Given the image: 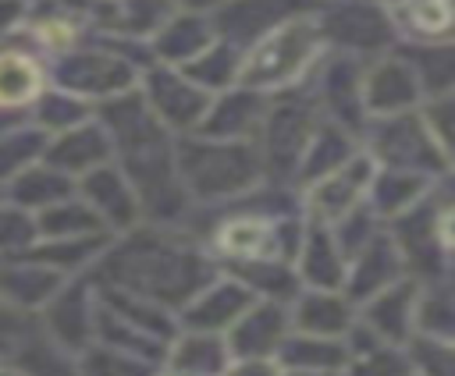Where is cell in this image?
<instances>
[{
	"mask_svg": "<svg viewBox=\"0 0 455 376\" xmlns=\"http://www.w3.org/2000/svg\"><path fill=\"white\" fill-rule=\"evenodd\" d=\"M96 266L110 287L149 298L174 312L213 280V262L192 238L149 220L117 234Z\"/></svg>",
	"mask_w": 455,
	"mask_h": 376,
	"instance_id": "cell-1",
	"label": "cell"
},
{
	"mask_svg": "<svg viewBox=\"0 0 455 376\" xmlns=\"http://www.w3.org/2000/svg\"><path fill=\"white\" fill-rule=\"evenodd\" d=\"M178 174L192 202L245 199L263 181V156L249 138H206L178 135Z\"/></svg>",
	"mask_w": 455,
	"mask_h": 376,
	"instance_id": "cell-2",
	"label": "cell"
},
{
	"mask_svg": "<svg viewBox=\"0 0 455 376\" xmlns=\"http://www.w3.org/2000/svg\"><path fill=\"white\" fill-rule=\"evenodd\" d=\"M323 50H327V39L320 28V11L299 14V18L270 28L263 39H256L242 53L238 85L263 92V96L295 89L299 82L309 78V71L316 67Z\"/></svg>",
	"mask_w": 455,
	"mask_h": 376,
	"instance_id": "cell-3",
	"label": "cell"
},
{
	"mask_svg": "<svg viewBox=\"0 0 455 376\" xmlns=\"http://www.w3.org/2000/svg\"><path fill=\"white\" fill-rule=\"evenodd\" d=\"M146 64L128 60V53L114 50V46H71L64 53L53 57V82L57 89L89 99L92 106L135 92L139 89V74Z\"/></svg>",
	"mask_w": 455,
	"mask_h": 376,
	"instance_id": "cell-4",
	"label": "cell"
},
{
	"mask_svg": "<svg viewBox=\"0 0 455 376\" xmlns=\"http://www.w3.org/2000/svg\"><path fill=\"white\" fill-rule=\"evenodd\" d=\"M288 96L267 103L263 124L256 131V149L263 156V170L274 177H291L299 174L302 153L320 128L316 121V96H295V89H284Z\"/></svg>",
	"mask_w": 455,
	"mask_h": 376,
	"instance_id": "cell-5",
	"label": "cell"
},
{
	"mask_svg": "<svg viewBox=\"0 0 455 376\" xmlns=\"http://www.w3.org/2000/svg\"><path fill=\"white\" fill-rule=\"evenodd\" d=\"M139 96L142 103L153 110V117L174 131V135H192L199 128V121L210 110V92L203 85H196L181 67L149 60L139 74Z\"/></svg>",
	"mask_w": 455,
	"mask_h": 376,
	"instance_id": "cell-6",
	"label": "cell"
},
{
	"mask_svg": "<svg viewBox=\"0 0 455 376\" xmlns=\"http://www.w3.org/2000/svg\"><path fill=\"white\" fill-rule=\"evenodd\" d=\"M370 156L391 170H409V174H430V170H444L448 156L434 135V128L427 124V117H412L409 114H395V117H377L373 131H370Z\"/></svg>",
	"mask_w": 455,
	"mask_h": 376,
	"instance_id": "cell-7",
	"label": "cell"
},
{
	"mask_svg": "<svg viewBox=\"0 0 455 376\" xmlns=\"http://www.w3.org/2000/svg\"><path fill=\"white\" fill-rule=\"evenodd\" d=\"M323 0H224V7L210 18L217 39L249 50L256 39H263L270 28L299 18V14H316Z\"/></svg>",
	"mask_w": 455,
	"mask_h": 376,
	"instance_id": "cell-8",
	"label": "cell"
},
{
	"mask_svg": "<svg viewBox=\"0 0 455 376\" xmlns=\"http://www.w3.org/2000/svg\"><path fill=\"white\" fill-rule=\"evenodd\" d=\"M320 28L338 53H377L391 39V21L373 0H338L320 7Z\"/></svg>",
	"mask_w": 455,
	"mask_h": 376,
	"instance_id": "cell-9",
	"label": "cell"
},
{
	"mask_svg": "<svg viewBox=\"0 0 455 376\" xmlns=\"http://www.w3.org/2000/svg\"><path fill=\"white\" fill-rule=\"evenodd\" d=\"M373 174H377V160L370 153H355L352 160H345L338 170L323 174L320 181L309 184L306 192V202H309V220H320V223H338L345 220L352 209L363 206V199L370 195V184H373Z\"/></svg>",
	"mask_w": 455,
	"mask_h": 376,
	"instance_id": "cell-10",
	"label": "cell"
},
{
	"mask_svg": "<svg viewBox=\"0 0 455 376\" xmlns=\"http://www.w3.org/2000/svg\"><path fill=\"white\" fill-rule=\"evenodd\" d=\"M75 192L110 234H124V231H132V227H139L146 220L132 181L121 174V167L114 160L96 167V170H89V174H82Z\"/></svg>",
	"mask_w": 455,
	"mask_h": 376,
	"instance_id": "cell-11",
	"label": "cell"
},
{
	"mask_svg": "<svg viewBox=\"0 0 455 376\" xmlns=\"http://www.w3.org/2000/svg\"><path fill=\"white\" fill-rule=\"evenodd\" d=\"M256 302V294L238 277H213L196 298H188L178 309L181 330H206V333H228Z\"/></svg>",
	"mask_w": 455,
	"mask_h": 376,
	"instance_id": "cell-12",
	"label": "cell"
},
{
	"mask_svg": "<svg viewBox=\"0 0 455 376\" xmlns=\"http://www.w3.org/2000/svg\"><path fill=\"white\" fill-rule=\"evenodd\" d=\"M423 96L419 71L409 57H380L363 74V110L370 117H395L409 114Z\"/></svg>",
	"mask_w": 455,
	"mask_h": 376,
	"instance_id": "cell-13",
	"label": "cell"
},
{
	"mask_svg": "<svg viewBox=\"0 0 455 376\" xmlns=\"http://www.w3.org/2000/svg\"><path fill=\"white\" fill-rule=\"evenodd\" d=\"M291 333V312L288 302L256 298L249 312L224 333L231 358H277L284 337Z\"/></svg>",
	"mask_w": 455,
	"mask_h": 376,
	"instance_id": "cell-14",
	"label": "cell"
},
{
	"mask_svg": "<svg viewBox=\"0 0 455 376\" xmlns=\"http://www.w3.org/2000/svg\"><path fill=\"white\" fill-rule=\"evenodd\" d=\"M43 160L53 170L68 174L71 181H78L82 174H89V170H96V167L114 160V142H110V131L103 128V121L89 117L85 124H75V128H68L60 135H50Z\"/></svg>",
	"mask_w": 455,
	"mask_h": 376,
	"instance_id": "cell-15",
	"label": "cell"
},
{
	"mask_svg": "<svg viewBox=\"0 0 455 376\" xmlns=\"http://www.w3.org/2000/svg\"><path fill=\"white\" fill-rule=\"evenodd\" d=\"M267 96L263 92H252V89H242V85H231L224 92H217L210 99V110L206 117L199 121V128L192 135H206V138H249L256 142V131L263 124V114H267Z\"/></svg>",
	"mask_w": 455,
	"mask_h": 376,
	"instance_id": "cell-16",
	"label": "cell"
},
{
	"mask_svg": "<svg viewBox=\"0 0 455 376\" xmlns=\"http://www.w3.org/2000/svg\"><path fill=\"white\" fill-rule=\"evenodd\" d=\"M92 312H96V298L89 294V280L68 277L64 287L43 305V323L57 337V344L78 355L85 344H92Z\"/></svg>",
	"mask_w": 455,
	"mask_h": 376,
	"instance_id": "cell-17",
	"label": "cell"
},
{
	"mask_svg": "<svg viewBox=\"0 0 455 376\" xmlns=\"http://www.w3.org/2000/svg\"><path fill=\"white\" fill-rule=\"evenodd\" d=\"M402 252L395 245L391 234H373L352 259H348V277H345V294L359 305L370 302L373 294H380L384 287H391L395 280H402Z\"/></svg>",
	"mask_w": 455,
	"mask_h": 376,
	"instance_id": "cell-18",
	"label": "cell"
},
{
	"mask_svg": "<svg viewBox=\"0 0 455 376\" xmlns=\"http://www.w3.org/2000/svg\"><path fill=\"white\" fill-rule=\"evenodd\" d=\"M295 270H299V280L306 287H316V291H341L345 287L348 259H345V252H341L331 223L309 220V227L302 231Z\"/></svg>",
	"mask_w": 455,
	"mask_h": 376,
	"instance_id": "cell-19",
	"label": "cell"
},
{
	"mask_svg": "<svg viewBox=\"0 0 455 376\" xmlns=\"http://www.w3.org/2000/svg\"><path fill=\"white\" fill-rule=\"evenodd\" d=\"M416 312H419V287L412 280H395L370 302H363V323L384 341V344H409L416 333Z\"/></svg>",
	"mask_w": 455,
	"mask_h": 376,
	"instance_id": "cell-20",
	"label": "cell"
},
{
	"mask_svg": "<svg viewBox=\"0 0 455 376\" xmlns=\"http://www.w3.org/2000/svg\"><path fill=\"white\" fill-rule=\"evenodd\" d=\"M288 312H291V330L316 337H345L359 319L355 302L345 291H316V287L295 294L288 302Z\"/></svg>",
	"mask_w": 455,
	"mask_h": 376,
	"instance_id": "cell-21",
	"label": "cell"
},
{
	"mask_svg": "<svg viewBox=\"0 0 455 376\" xmlns=\"http://www.w3.org/2000/svg\"><path fill=\"white\" fill-rule=\"evenodd\" d=\"M64 273L32 262L25 255L18 259H0V302L28 312H43V305L64 287Z\"/></svg>",
	"mask_w": 455,
	"mask_h": 376,
	"instance_id": "cell-22",
	"label": "cell"
},
{
	"mask_svg": "<svg viewBox=\"0 0 455 376\" xmlns=\"http://www.w3.org/2000/svg\"><path fill=\"white\" fill-rule=\"evenodd\" d=\"M213 39H217V32H213V21H210L206 14L174 11V14L167 18V25L149 39V53H153V60H160V64L185 67V64H192Z\"/></svg>",
	"mask_w": 455,
	"mask_h": 376,
	"instance_id": "cell-23",
	"label": "cell"
},
{
	"mask_svg": "<svg viewBox=\"0 0 455 376\" xmlns=\"http://www.w3.org/2000/svg\"><path fill=\"white\" fill-rule=\"evenodd\" d=\"M167 365L178 376H224L231 365L228 337L206 330H178L167 348Z\"/></svg>",
	"mask_w": 455,
	"mask_h": 376,
	"instance_id": "cell-24",
	"label": "cell"
},
{
	"mask_svg": "<svg viewBox=\"0 0 455 376\" xmlns=\"http://www.w3.org/2000/svg\"><path fill=\"white\" fill-rule=\"evenodd\" d=\"M78 188V181H71L68 174L53 170L46 160H36L32 167H25L18 177L7 181V202L28 209V213H43L64 199H71Z\"/></svg>",
	"mask_w": 455,
	"mask_h": 376,
	"instance_id": "cell-25",
	"label": "cell"
},
{
	"mask_svg": "<svg viewBox=\"0 0 455 376\" xmlns=\"http://www.w3.org/2000/svg\"><path fill=\"white\" fill-rule=\"evenodd\" d=\"M43 96V64L25 50L0 46V110L28 114Z\"/></svg>",
	"mask_w": 455,
	"mask_h": 376,
	"instance_id": "cell-26",
	"label": "cell"
},
{
	"mask_svg": "<svg viewBox=\"0 0 455 376\" xmlns=\"http://www.w3.org/2000/svg\"><path fill=\"white\" fill-rule=\"evenodd\" d=\"M281 369H320V372H345L348 365V348L345 337H316V333H299L291 330L277 351Z\"/></svg>",
	"mask_w": 455,
	"mask_h": 376,
	"instance_id": "cell-27",
	"label": "cell"
},
{
	"mask_svg": "<svg viewBox=\"0 0 455 376\" xmlns=\"http://www.w3.org/2000/svg\"><path fill=\"white\" fill-rule=\"evenodd\" d=\"M359 149H355V138H352V131L348 128H341V124H320L316 131H313V138H309V145H306V153H302V163H299V181H306V184H313V181H320L323 174H331V170H338L345 160H352Z\"/></svg>",
	"mask_w": 455,
	"mask_h": 376,
	"instance_id": "cell-28",
	"label": "cell"
},
{
	"mask_svg": "<svg viewBox=\"0 0 455 376\" xmlns=\"http://www.w3.org/2000/svg\"><path fill=\"white\" fill-rule=\"evenodd\" d=\"M423 195H427L423 174L384 167L380 174H373V184H370V195L366 199L373 202V213H380L387 220H398L402 213H409L412 206H419Z\"/></svg>",
	"mask_w": 455,
	"mask_h": 376,
	"instance_id": "cell-29",
	"label": "cell"
},
{
	"mask_svg": "<svg viewBox=\"0 0 455 376\" xmlns=\"http://www.w3.org/2000/svg\"><path fill=\"white\" fill-rule=\"evenodd\" d=\"M242 53H245V50H238V46H231V43H224V39H213V43H210L192 64H185L181 71H185L196 85H203L210 96H217V92L231 89V85H238Z\"/></svg>",
	"mask_w": 455,
	"mask_h": 376,
	"instance_id": "cell-30",
	"label": "cell"
},
{
	"mask_svg": "<svg viewBox=\"0 0 455 376\" xmlns=\"http://www.w3.org/2000/svg\"><path fill=\"white\" fill-rule=\"evenodd\" d=\"M89 117H96V106H92L89 99H82V96L64 92V89L43 92V96L32 103V110H28V121H32L39 131H46V135H60V131H68V128H75V124H85Z\"/></svg>",
	"mask_w": 455,
	"mask_h": 376,
	"instance_id": "cell-31",
	"label": "cell"
},
{
	"mask_svg": "<svg viewBox=\"0 0 455 376\" xmlns=\"http://www.w3.org/2000/svg\"><path fill=\"white\" fill-rule=\"evenodd\" d=\"M36 223H39V238H82V234H110L96 213L78 199V192L43 213H36Z\"/></svg>",
	"mask_w": 455,
	"mask_h": 376,
	"instance_id": "cell-32",
	"label": "cell"
},
{
	"mask_svg": "<svg viewBox=\"0 0 455 376\" xmlns=\"http://www.w3.org/2000/svg\"><path fill=\"white\" fill-rule=\"evenodd\" d=\"M50 135L39 131L32 121L0 131V181L7 184L11 177H18L25 167H32L36 160H43Z\"/></svg>",
	"mask_w": 455,
	"mask_h": 376,
	"instance_id": "cell-33",
	"label": "cell"
},
{
	"mask_svg": "<svg viewBox=\"0 0 455 376\" xmlns=\"http://www.w3.org/2000/svg\"><path fill=\"white\" fill-rule=\"evenodd\" d=\"M395 25H405L416 39H441L455 28L451 0H395Z\"/></svg>",
	"mask_w": 455,
	"mask_h": 376,
	"instance_id": "cell-34",
	"label": "cell"
},
{
	"mask_svg": "<svg viewBox=\"0 0 455 376\" xmlns=\"http://www.w3.org/2000/svg\"><path fill=\"white\" fill-rule=\"evenodd\" d=\"M75 372L78 376H153V362H142L128 351L92 341L75 355Z\"/></svg>",
	"mask_w": 455,
	"mask_h": 376,
	"instance_id": "cell-35",
	"label": "cell"
},
{
	"mask_svg": "<svg viewBox=\"0 0 455 376\" xmlns=\"http://www.w3.org/2000/svg\"><path fill=\"white\" fill-rule=\"evenodd\" d=\"M405 348L412 376H455V341L416 330Z\"/></svg>",
	"mask_w": 455,
	"mask_h": 376,
	"instance_id": "cell-36",
	"label": "cell"
},
{
	"mask_svg": "<svg viewBox=\"0 0 455 376\" xmlns=\"http://www.w3.org/2000/svg\"><path fill=\"white\" fill-rule=\"evenodd\" d=\"M36 241H39L36 213H28V209H21L14 202H4L0 206V259H18Z\"/></svg>",
	"mask_w": 455,
	"mask_h": 376,
	"instance_id": "cell-37",
	"label": "cell"
},
{
	"mask_svg": "<svg viewBox=\"0 0 455 376\" xmlns=\"http://www.w3.org/2000/svg\"><path fill=\"white\" fill-rule=\"evenodd\" d=\"M412 67L419 71V82H423V92H455V43H437V46H427L419 50L416 57H409Z\"/></svg>",
	"mask_w": 455,
	"mask_h": 376,
	"instance_id": "cell-38",
	"label": "cell"
},
{
	"mask_svg": "<svg viewBox=\"0 0 455 376\" xmlns=\"http://www.w3.org/2000/svg\"><path fill=\"white\" fill-rule=\"evenodd\" d=\"M345 376H412V365L409 355H402L395 344H377L363 355H352Z\"/></svg>",
	"mask_w": 455,
	"mask_h": 376,
	"instance_id": "cell-39",
	"label": "cell"
},
{
	"mask_svg": "<svg viewBox=\"0 0 455 376\" xmlns=\"http://www.w3.org/2000/svg\"><path fill=\"white\" fill-rule=\"evenodd\" d=\"M427 124L434 128V135H437V142H441L444 156H448V160H455V92L441 96V99L430 106Z\"/></svg>",
	"mask_w": 455,
	"mask_h": 376,
	"instance_id": "cell-40",
	"label": "cell"
},
{
	"mask_svg": "<svg viewBox=\"0 0 455 376\" xmlns=\"http://www.w3.org/2000/svg\"><path fill=\"white\" fill-rule=\"evenodd\" d=\"M224 376H281L277 358H231Z\"/></svg>",
	"mask_w": 455,
	"mask_h": 376,
	"instance_id": "cell-41",
	"label": "cell"
},
{
	"mask_svg": "<svg viewBox=\"0 0 455 376\" xmlns=\"http://www.w3.org/2000/svg\"><path fill=\"white\" fill-rule=\"evenodd\" d=\"M174 4V11H185V14H206V18H213L220 7H224V0H171Z\"/></svg>",
	"mask_w": 455,
	"mask_h": 376,
	"instance_id": "cell-42",
	"label": "cell"
},
{
	"mask_svg": "<svg viewBox=\"0 0 455 376\" xmlns=\"http://www.w3.org/2000/svg\"><path fill=\"white\" fill-rule=\"evenodd\" d=\"M437 241L441 248H455V206L437 216Z\"/></svg>",
	"mask_w": 455,
	"mask_h": 376,
	"instance_id": "cell-43",
	"label": "cell"
},
{
	"mask_svg": "<svg viewBox=\"0 0 455 376\" xmlns=\"http://www.w3.org/2000/svg\"><path fill=\"white\" fill-rule=\"evenodd\" d=\"M281 376H345V372H320V369H281Z\"/></svg>",
	"mask_w": 455,
	"mask_h": 376,
	"instance_id": "cell-44",
	"label": "cell"
},
{
	"mask_svg": "<svg viewBox=\"0 0 455 376\" xmlns=\"http://www.w3.org/2000/svg\"><path fill=\"white\" fill-rule=\"evenodd\" d=\"M0 376H21L18 369H7V365H0Z\"/></svg>",
	"mask_w": 455,
	"mask_h": 376,
	"instance_id": "cell-45",
	"label": "cell"
},
{
	"mask_svg": "<svg viewBox=\"0 0 455 376\" xmlns=\"http://www.w3.org/2000/svg\"><path fill=\"white\" fill-rule=\"evenodd\" d=\"M171 376H178V372H171Z\"/></svg>",
	"mask_w": 455,
	"mask_h": 376,
	"instance_id": "cell-46",
	"label": "cell"
}]
</instances>
